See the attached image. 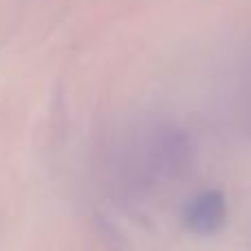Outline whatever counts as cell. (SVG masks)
<instances>
[{
	"label": "cell",
	"mask_w": 251,
	"mask_h": 251,
	"mask_svg": "<svg viewBox=\"0 0 251 251\" xmlns=\"http://www.w3.org/2000/svg\"><path fill=\"white\" fill-rule=\"evenodd\" d=\"M227 218V205L225 196L216 190L203 192L201 196H196L185 209V225L196 234H214L223 227Z\"/></svg>",
	"instance_id": "cell-1"
}]
</instances>
